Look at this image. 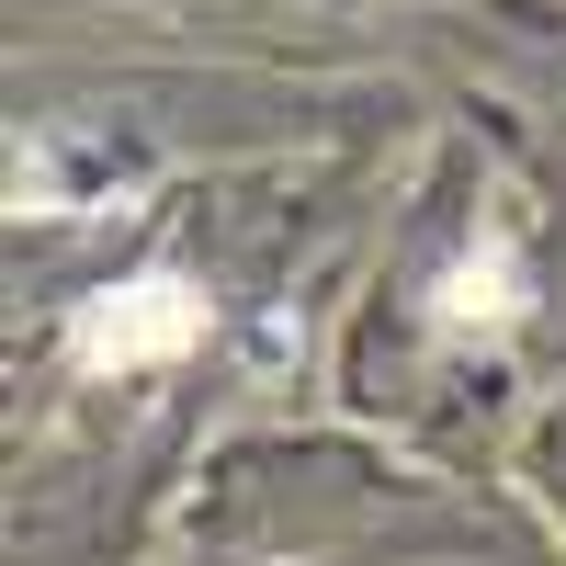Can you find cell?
Wrapping results in <instances>:
<instances>
[{"label":"cell","instance_id":"obj_1","mask_svg":"<svg viewBox=\"0 0 566 566\" xmlns=\"http://www.w3.org/2000/svg\"><path fill=\"white\" fill-rule=\"evenodd\" d=\"M193 328H205V295H193V283H125V295H103V306L80 317V363H91V374H103V363L125 374V363L181 352Z\"/></svg>","mask_w":566,"mask_h":566}]
</instances>
